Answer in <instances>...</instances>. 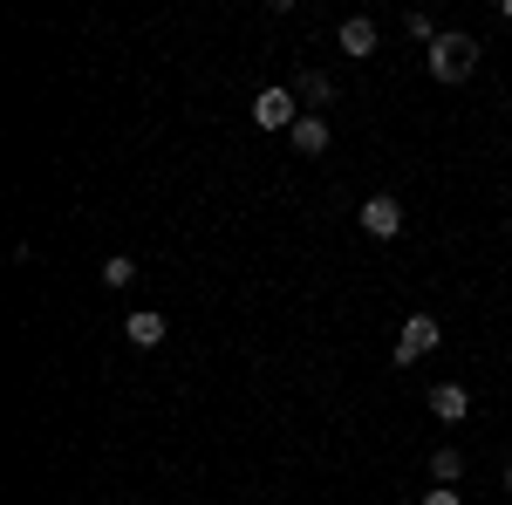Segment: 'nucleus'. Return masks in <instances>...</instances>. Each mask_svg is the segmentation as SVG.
<instances>
[{"label": "nucleus", "mask_w": 512, "mask_h": 505, "mask_svg": "<svg viewBox=\"0 0 512 505\" xmlns=\"http://www.w3.org/2000/svg\"><path fill=\"white\" fill-rule=\"evenodd\" d=\"M130 280H137V260L130 253H110L103 260V287H130Z\"/></svg>", "instance_id": "obj_11"}, {"label": "nucleus", "mask_w": 512, "mask_h": 505, "mask_svg": "<svg viewBox=\"0 0 512 505\" xmlns=\"http://www.w3.org/2000/svg\"><path fill=\"white\" fill-rule=\"evenodd\" d=\"M301 117H308V110H301L294 89H260V96H253V123H260V130H294Z\"/></svg>", "instance_id": "obj_2"}, {"label": "nucleus", "mask_w": 512, "mask_h": 505, "mask_svg": "<svg viewBox=\"0 0 512 505\" xmlns=\"http://www.w3.org/2000/svg\"><path fill=\"white\" fill-rule=\"evenodd\" d=\"M287 144H294L301 157H321V151H328V117H321V110H308V117L287 130Z\"/></svg>", "instance_id": "obj_6"}, {"label": "nucleus", "mask_w": 512, "mask_h": 505, "mask_svg": "<svg viewBox=\"0 0 512 505\" xmlns=\"http://www.w3.org/2000/svg\"><path fill=\"white\" fill-rule=\"evenodd\" d=\"M123 335H130L137 349H158V342L171 335V328H164V314H158V308H137L130 321H123Z\"/></svg>", "instance_id": "obj_8"}, {"label": "nucleus", "mask_w": 512, "mask_h": 505, "mask_svg": "<svg viewBox=\"0 0 512 505\" xmlns=\"http://www.w3.org/2000/svg\"><path fill=\"white\" fill-rule=\"evenodd\" d=\"M403 28H410V35L424 41V48H431V41H437V35H444V28H437L431 14H403Z\"/></svg>", "instance_id": "obj_12"}, {"label": "nucleus", "mask_w": 512, "mask_h": 505, "mask_svg": "<svg viewBox=\"0 0 512 505\" xmlns=\"http://www.w3.org/2000/svg\"><path fill=\"white\" fill-rule=\"evenodd\" d=\"M506 21H512V0H506Z\"/></svg>", "instance_id": "obj_15"}, {"label": "nucleus", "mask_w": 512, "mask_h": 505, "mask_svg": "<svg viewBox=\"0 0 512 505\" xmlns=\"http://www.w3.org/2000/svg\"><path fill=\"white\" fill-rule=\"evenodd\" d=\"M362 233H369V239H396V233H403V205H396L390 192L362 198Z\"/></svg>", "instance_id": "obj_4"}, {"label": "nucleus", "mask_w": 512, "mask_h": 505, "mask_svg": "<svg viewBox=\"0 0 512 505\" xmlns=\"http://www.w3.org/2000/svg\"><path fill=\"white\" fill-rule=\"evenodd\" d=\"M294 96H308V103H335V82L321 76V69H301V82H294Z\"/></svg>", "instance_id": "obj_10"}, {"label": "nucleus", "mask_w": 512, "mask_h": 505, "mask_svg": "<svg viewBox=\"0 0 512 505\" xmlns=\"http://www.w3.org/2000/svg\"><path fill=\"white\" fill-rule=\"evenodd\" d=\"M424 55H431V76L437 82H465L478 69V41L472 35H437Z\"/></svg>", "instance_id": "obj_1"}, {"label": "nucleus", "mask_w": 512, "mask_h": 505, "mask_svg": "<svg viewBox=\"0 0 512 505\" xmlns=\"http://www.w3.org/2000/svg\"><path fill=\"white\" fill-rule=\"evenodd\" d=\"M424 505H465L458 492H424Z\"/></svg>", "instance_id": "obj_13"}, {"label": "nucleus", "mask_w": 512, "mask_h": 505, "mask_svg": "<svg viewBox=\"0 0 512 505\" xmlns=\"http://www.w3.org/2000/svg\"><path fill=\"white\" fill-rule=\"evenodd\" d=\"M458 471H465V451H458V444L431 451V478H437V485H458Z\"/></svg>", "instance_id": "obj_9"}, {"label": "nucleus", "mask_w": 512, "mask_h": 505, "mask_svg": "<svg viewBox=\"0 0 512 505\" xmlns=\"http://www.w3.org/2000/svg\"><path fill=\"white\" fill-rule=\"evenodd\" d=\"M335 41H342V55L369 62V55H376V21H369V14H349V21L335 28Z\"/></svg>", "instance_id": "obj_5"}, {"label": "nucleus", "mask_w": 512, "mask_h": 505, "mask_svg": "<svg viewBox=\"0 0 512 505\" xmlns=\"http://www.w3.org/2000/svg\"><path fill=\"white\" fill-rule=\"evenodd\" d=\"M465 410H472V389H458V383H437L431 389V417H437V424H465Z\"/></svg>", "instance_id": "obj_7"}, {"label": "nucleus", "mask_w": 512, "mask_h": 505, "mask_svg": "<svg viewBox=\"0 0 512 505\" xmlns=\"http://www.w3.org/2000/svg\"><path fill=\"white\" fill-rule=\"evenodd\" d=\"M506 492H512V465H506Z\"/></svg>", "instance_id": "obj_14"}, {"label": "nucleus", "mask_w": 512, "mask_h": 505, "mask_svg": "<svg viewBox=\"0 0 512 505\" xmlns=\"http://www.w3.org/2000/svg\"><path fill=\"white\" fill-rule=\"evenodd\" d=\"M437 342H444V328H437L431 314H410V321H403V335H396V369H410V362H417V355H431Z\"/></svg>", "instance_id": "obj_3"}]
</instances>
